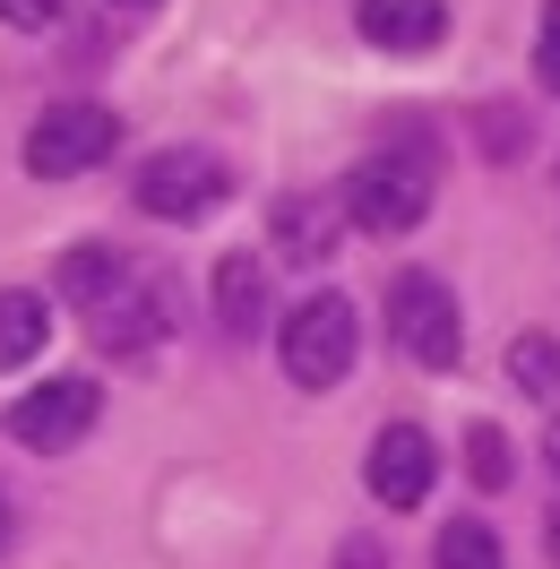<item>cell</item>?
Instances as JSON below:
<instances>
[{"label":"cell","instance_id":"cell-1","mask_svg":"<svg viewBox=\"0 0 560 569\" xmlns=\"http://www.w3.org/2000/svg\"><path fill=\"white\" fill-rule=\"evenodd\" d=\"M284 380L293 389H337L353 371V355H362V320H353V302L346 293H311V302H293L284 311Z\"/></svg>","mask_w":560,"mask_h":569},{"label":"cell","instance_id":"cell-5","mask_svg":"<svg viewBox=\"0 0 560 569\" xmlns=\"http://www.w3.org/2000/svg\"><path fill=\"white\" fill-rule=\"evenodd\" d=\"M422 208H431V164L422 156H371V164H353L346 216L362 233H414Z\"/></svg>","mask_w":560,"mask_h":569},{"label":"cell","instance_id":"cell-9","mask_svg":"<svg viewBox=\"0 0 560 569\" xmlns=\"http://www.w3.org/2000/svg\"><path fill=\"white\" fill-rule=\"evenodd\" d=\"M353 27L380 43V52H431L449 36V9L440 0H353Z\"/></svg>","mask_w":560,"mask_h":569},{"label":"cell","instance_id":"cell-20","mask_svg":"<svg viewBox=\"0 0 560 569\" xmlns=\"http://www.w3.org/2000/svg\"><path fill=\"white\" fill-rule=\"evenodd\" d=\"M543 543H552V561H560V500H552V518H543Z\"/></svg>","mask_w":560,"mask_h":569},{"label":"cell","instance_id":"cell-8","mask_svg":"<svg viewBox=\"0 0 560 569\" xmlns=\"http://www.w3.org/2000/svg\"><path fill=\"white\" fill-rule=\"evenodd\" d=\"M431 475H440V449H431L422 423H388L380 440H371V492H380L388 509H414V500L431 492Z\"/></svg>","mask_w":560,"mask_h":569},{"label":"cell","instance_id":"cell-19","mask_svg":"<svg viewBox=\"0 0 560 569\" xmlns=\"http://www.w3.org/2000/svg\"><path fill=\"white\" fill-rule=\"evenodd\" d=\"M337 569H380V543H346V552H337Z\"/></svg>","mask_w":560,"mask_h":569},{"label":"cell","instance_id":"cell-15","mask_svg":"<svg viewBox=\"0 0 560 569\" xmlns=\"http://www.w3.org/2000/svg\"><path fill=\"white\" fill-rule=\"evenodd\" d=\"M112 277H121V259H112V250H96V242H87V250H70V259H61V293H70L78 311H87V302H96V293H104Z\"/></svg>","mask_w":560,"mask_h":569},{"label":"cell","instance_id":"cell-11","mask_svg":"<svg viewBox=\"0 0 560 569\" xmlns=\"http://www.w3.org/2000/svg\"><path fill=\"white\" fill-rule=\"evenodd\" d=\"M268 233H277L284 259H319V250L337 242V224H328V199H277Z\"/></svg>","mask_w":560,"mask_h":569},{"label":"cell","instance_id":"cell-2","mask_svg":"<svg viewBox=\"0 0 560 569\" xmlns=\"http://www.w3.org/2000/svg\"><path fill=\"white\" fill-rule=\"evenodd\" d=\"M112 147H121V121L87 96H61L27 121V173L36 181H70V173H96Z\"/></svg>","mask_w":560,"mask_h":569},{"label":"cell","instance_id":"cell-4","mask_svg":"<svg viewBox=\"0 0 560 569\" xmlns=\"http://www.w3.org/2000/svg\"><path fill=\"white\" fill-rule=\"evenodd\" d=\"M224 190H233V164H224V156H208V147H156V156L139 164V208L164 216V224L208 216Z\"/></svg>","mask_w":560,"mask_h":569},{"label":"cell","instance_id":"cell-21","mask_svg":"<svg viewBox=\"0 0 560 569\" xmlns=\"http://www.w3.org/2000/svg\"><path fill=\"white\" fill-rule=\"evenodd\" d=\"M0 543H9V500H0Z\"/></svg>","mask_w":560,"mask_h":569},{"label":"cell","instance_id":"cell-10","mask_svg":"<svg viewBox=\"0 0 560 569\" xmlns=\"http://www.w3.org/2000/svg\"><path fill=\"white\" fill-rule=\"evenodd\" d=\"M259 320H268V268L250 250L216 259V328L224 337H259Z\"/></svg>","mask_w":560,"mask_h":569},{"label":"cell","instance_id":"cell-6","mask_svg":"<svg viewBox=\"0 0 560 569\" xmlns=\"http://www.w3.org/2000/svg\"><path fill=\"white\" fill-rule=\"evenodd\" d=\"M96 415H104V389H96V380H43V389H27L9 406V440L36 449V458H61V449H78V440L96 431Z\"/></svg>","mask_w":560,"mask_h":569},{"label":"cell","instance_id":"cell-12","mask_svg":"<svg viewBox=\"0 0 560 569\" xmlns=\"http://www.w3.org/2000/svg\"><path fill=\"white\" fill-rule=\"evenodd\" d=\"M431 561L440 569H509V552H500V535H491L483 518H449L440 543H431Z\"/></svg>","mask_w":560,"mask_h":569},{"label":"cell","instance_id":"cell-3","mask_svg":"<svg viewBox=\"0 0 560 569\" xmlns=\"http://www.w3.org/2000/svg\"><path fill=\"white\" fill-rule=\"evenodd\" d=\"M388 337H397V355H414L422 371H457V355H466V320H457V293H449L440 277L406 268V277L388 284Z\"/></svg>","mask_w":560,"mask_h":569},{"label":"cell","instance_id":"cell-13","mask_svg":"<svg viewBox=\"0 0 560 569\" xmlns=\"http://www.w3.org/2000/svg\"><path fill=\"white\" fill-rule=\"evenodd\" d=\"M43 355V302L36 293H0V371Z\"/></svg>","mask_w":560,"mask_h":569},{"label":"cell","instance_id":"cell-16","mask_svg":"<svg viewBox=\"0 0 560 569\" xmlns=\"http://www.w3.org/2000/svg\"><path fill=\"white\" fill-rule=\"evenodd\" d=\"M466 475H474L483 492H500V483L518 475V449H509V440H500L491 423H474V440H466Z\"/></svg>","mask_w":560,"mask_h":569},{"label":"cell","instance_id":"cell-18","mask_svg":"<svg viewBox=\"0 0 560 569\" xmlns=\"http://www.w3.org/2000/svg\"><path fill=\"white\" fill-rule=\"evenodd\" d=\"M534 70H543V78L560 87V0L543 9V36H534Z\"/></svg>","mask_w":560,"mask_h":569},{"label":"cell","instance_id":"cell-22","mask_svg":"<svg viewBox=\"0 0 560 569\" xmlns=\"http://www.w3.org/2000/svg\"><path fill=\"white\" fill-rule=\"evenodd\" d=\"M121 9H156V0H121Z\"/></svg>","mask_w":560,"mask_h":569},{"label":"cell","instance_id":"cell-14","mask_svg":"<svg viewBox=\"0 0 560 569\" xmlns=\"http://www.w3.org/2000/svg\"><path fill=\"white\" fill-rule=\"evenodd\" d=\"M509 371H518L526 397H560V346L552 337H518V346H509Z\"/></svg>","mask_w":560,"mask_h":569},{"label":"cell","instance_id":"cell-17","mask_svg":"<svg viewBox=\"0 0 560 569\" xmlns=\"http://www.w3.org/2000/svg\"><path fill=\"white\" fill-rule=\"evenodd\" d=\"M0 18H9V27H27V36H43V27L61 18V0H0Z\"/></svg>","mask_w":560,"mask_h":569},{"label":"cell","instance_id":"cell-7","mask_svg":"<svg viewBox=\"0 0 560 569\" xmlns=\"http://www.w3.org/2000/svg\"><path fill=\"white\" fill-rule=\"evenodd\" d=\"M87 328H96V346L104 355H121V362H139L147 346H164V328H173V302H164V284H147V277H121L87 302Z\"/></svg>","mask_w":560,"mask_h":569}]
</instances>
